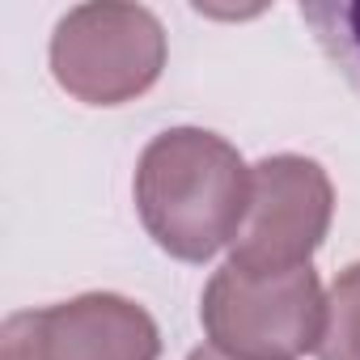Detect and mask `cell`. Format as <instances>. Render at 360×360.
<instances>
[{"mask_svg": "<svg viewBox=\"0 0 360 360\" xmlns=\"http://www.w3.org/2000/svg\"><path fill=\"white\" fill-rule=\"evenodd\" d=\"M250 195L242 153L204 127H169L136 161V212L148 238L183 263H208L233 242Z\"/></svg>", "mask_w": 360, "mask_h": 360, "instance_id": "obj_1", "label": "cell"}, {"mask_svg": "<svg viewBox=\"0 0 360 360\" xmlns=\"http://www.w3.org/2000/svg\"><path fill=\"white\" fill-rule=\"evenodd\" d=\"M212 347L233 360H297L318 352L326 326V292L314 267L280 276H246L221 267L200 305Z\"/></svg>", "mask_w": 360, "mask_h": 360, "instance_id": "obj_2", "label": "cell"}, {"mask_svg": "<svg viewBox=\"0 0 360 360\" xmlns=\"http://www.w3.org/2000/svg\"><path fill=\"white\" fill-rule=\"evenodd\" d=\"M165 68V30L144 5H77L51 34V72L60 89L89 106H119L157 85Z\"/></svg>", "mask_w": 360, "mask_h": 360, "instance_id": "obj_3", "label": "cell"}, {"mask_svg": "<svg viewBox=\"0 0 360 360\" xmlns=\"http://www.w3.org/2000/svg\"><path fill=\"white\" fill-rule=\"evenodd\" d=\"M335 217V187L318 161L280 153L250 165V195L229 242V267L280 276L309 267Z\"/></svg>", "mask_w": 360, "mask_h": 360, "instance_id": "obj_4", "label": "cell"}, {"mask_svg": "<svg viewBox=\"0 0 360 360\" xmlns=\"http://www.w3.org/2000/svg\"><path fill=\"white\" fill-rule=\"evenodd\" d=\"M161 330L153 314L119 292H85L47 309L9 314L0 360H157Z\"/></svg>", "mask_w": 360, "mask_h": 360, "instance_id": "obj_5", "label": "cell"}, {"mask_svg": "<svg viewBox=\"0 0 360 360\" xmlns=\"http://www.w3.org/2000/svg\"><path fill=\"white\" fill-rule=\"evenodd\" d=\"M301 18L335 68L360 89V0H309L301 5Z\"/></svg>", "mask_w": 360, "mask_h": 360, "instance_id": "obj_6", "label": "cell"}, {"mask_svg": "<svg viewBox=\"0 0 360 360\" xmlns=\"http://www.w3.org/2000/svg\"><path fill=\"white\" fill-rule=\"evenodd\" d=\"M318 360H360V263L343 267L326 292Z\"/></svg>", "mask_w": 360, "mask_h": 360, "instance_id": "obj_7", "label": "cell"}, {"mask_svg": "<svg viewBox=\"0 0 360 360\" xmlns=\"http://www.w3.org/2000/svg\"><path fill=\"white\" fill-rule=\"evenodd\" d=\"M187 360H233V356H225L221 347H212V343H208V347H195Z\"/></svg>", "mask_w": 360, "mask_h": 360, "instance_id": "obj_8", "label": "cell"}]
</instances>
